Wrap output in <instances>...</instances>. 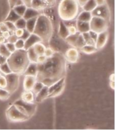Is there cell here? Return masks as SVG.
Wrapping results in <instances>:
<instances>
[{
	"instance_id": "obj_1",
	"label": "cell",
	"mask_w": 115,
	"mask_h": 130,
	"mask_svg": "<svg viewBox=\"0 0 115 130\" xmlns=\"http://www.w3.org/2000/svg\"><path fill=\"white\" fill-rule=\"evenodd\" d=\"M38 72L36 79L43 84L50 86L53 84L65 77L66 59L64 55L59 53L54 54L42 63H37Z\"/></svg>"
},
{
	"instance_id": "obj_2",
	"label": "cell",
	"mask_w": 115,
	"mask_h": 130,
	"mask_svg": "<svg viewBox=\"0 0 115 130\" xmlns=\"http://www.w3.org/2000/svg\"><path fill=\"white\" fill-rule=\"evenodd\" d=\"M7 63L12 72L23 74L30 63L27 53L25 49H16L8 57Z\"/></svg>"
},
{
	"instance_id": "obj_3",
	"label": "cell",
	"mask_w": 115,
	"mask_h": 130,
	"mask_svg": "<svg viewBox=\"0 0 115 130\" xmlns=\"http://www.w3.org/2000/svg\"><path fill=\"white\" fill-rule=\"evenodd\" d=\"M53 24L50 18L45 14H40L37 17L32 33L39 36L43 43H49L53 35Z\"/></svg>"
},
{
	"instance_id": "obj_4",
	"label": "cell",
	"mask_w": 115,
	"mask_h": 130,
	"mask_svg": "<svg viewBox=\"0 0 115 130\" xmlns=\"http://www.w3.org/2000/svg\"><path fill=\"white\" fill-rule=\"evenodd\" d=\"M77 0H61L59 5V15L64 21H71L76 18L79 12Z\"/></svg>"
},
{
	"instance_id": "obj_5",
	"label": "cell",
	"mask_w": 115,
	"mask_h": 130,
	"mask_svg": "<svg viewBox=\"0 0 115 130\" xmlns=\"http://www.w3.org/2000/svg\"><path fill=\"white\" fill-rule=\"evenodd\" d=\"M14 105L22 113L30 118L35 114L36 111V105L34 103H27L22 99L17 100L14 103Z\"/></svg>"
},
{
	"instance_id": "obj_6",
	"label": "cell",
	"mask_w": 115,
	"mask_h": 130,
	"mask_svg": "<svg viewBox=\"0 0 115 130\" xmlns=\"http://www.w3.org/2000/svg\"><path fill=\"white\" fill-rule=\"evenodd\" d=\"M6 117L12 122H22L28 120L29 117L22 113L13 104L6 111Z\"/></svg>"
},
{
	"instance_id": "obj_7",
	"label": "cell",
	"mask_w": 115,
	"mask_h": 130,
	"mask_svg": "<svg viewBox=\"0 0 115 130\" xmlns=\"http://www.w3.org/2000/svg\"><path fill=\"white\" fill-rule=\"evenodd\" d=\"M108 22H109L104 18L92 16V19L90 21V30L97 33L106 31L108 26Z\"/></svg>"
},
{
	"instance_id": "obj_8",
	"label": "cell",
	"mask_w": 115,
	"mask_h": 130,
	"mask_svg": "<svg viewBox=\"0 0 115 130\" xmlns=\"http://www.w3.org/2000/svg\"><path fill=\"white\" fill-rule=\"evenodd\" d=\"M5 77L7 81L6 89L10 94L14 93L19 87L20 74L14 72H11L10 74H6Z\"/></svg>"
},
{
	"instance_id": "obj_9",
	"label": "cell",
	"mask_w": 115,
	"mask_h": 130,
	"mask_svg": "<svg viewBox=\"0 0 115 130\" xmlns=\"http://www.w3.org/2000/svg\"><path fill=\"white\" fill-rule=\"evenodd\" d=\"M65 84V77H63L50 86H48L49 87L48 98L57 97L60 95L64 90Z\"/></svg>"
},
{
	"instance_id": "obj_10",
	"label": "cell",
	"mask_w": 115,
	"mask_h": 130,
	"mask_svg": "<svg viewBox=\"0 0 115 130\" xmlns=\"http://www.w3.org/2000/svg\"><path fill=\"white\" fill-rule=\"evenodd\" d=\"M92 16H96L105 19L108 22H109L110 18V12L109 8L106 4L103 5L97 6L93 11L91 12Z\"/></svg>"
},
{
	"instance_id": "obj_11",
	"label": "cell",
	"mask_w": 115,
	"mask_h": 130,
	"mask_svg": "<svg viewBox=\"0 0 115 130\" xmlns=\"http://www.w3.org/2000/svg\"><path fill=\"white\" fill-rule=\"evenodd\" d=\"M64 57L66 61L69 62L76 63L79 59V51L77 48L73 47L67 51Z\"/></svg>"
},
{
	"instance_id": "obj_12",
	"label": "cell",
	"mask_w": 115,
	"mask_h": 130,
	"mask_svg": "<svg viewBox=\"0 0 115 130\" xmlns=\"http://www.w3.org/2000/svg\"><path fill=\"white\" fill-rule=\"evenodd\" d=\"M108 34L107 31H104L102 32L98 33V35L97 39H96V43H95V47L98 50L102 49L107 43Z\"/></svg>"
},
{
	"instance_id": "obj_13",
	"label": "cell",
	"mask_w": 115,
	"mask_h": 130,
	"mask_svg": "<svg viewBox=\"0 0 115 130\" xmlns=\"http://www.w3.org/2000/svg\"><path fill=\"white\" fill-rule=\"evenodd\" d=\"M39 42H42L41 38L34 33H31L29 37L24 41V49L27 50L30 47H33L36 43Z\"/></svg>"
},
{
	"instance_id": "obj_14",
	"label": "cell",
	"mask_w": 115,
	"mask_h": 130,
	"mask_svg": "<svg viewBox=\"0 0 115 130\" xmlns=\"http://www.w3.org/2000/svg\"><path fill=\"white\" fill-rule=\"evenodd\" d=\"M37 79L36 77L34 76H30V75H24V90H32L33 86Z\"/></svg>"
},
{
	"instance_id": "obj_15",
	"label": "cell",
	"mask_w": 115,
	"mask_h": 130,
	"mask_svg": "<svg viewBox=\"0 0 115 130\" xmlns=\"http://www.w3.org/2000/svg\"><path fill=\"white\" fill-rule=\"evenodd\" d=\"M48 96H49V87L45 86L37 94H36L34 101H36V103H41L45 99L48 98Z\"/></svg>"
},
{
	"instance_id": "obj_16",
	"label": "cell",
	"mask_w": 115,
	"mask_h": 130,
	"mask_svg": "<svg viewBox=\"0 0 115 130\" xmlns=\"http://www.w3.org/2000/svg\"><path fill=\"white\" fill-rule=\"evenodd\" d=\"M76 28L78 32L84 33L89 32L90 30V22H83L77 20L76 21Z\"/></svg>"
},
{
	"instance_id": "obj_17",
	"label": "cell",
	"mask_w": 115,
	"mask_h": 130,
	"mask_svg": "<svg viewBox=\"0 0 115 130\" xmlns=\"http://www.w3.org/2000/svg\"><path fill=\"white\" fill-rule=\"evenodd\" d=\"M40 14H41V13H40V11H39V10H35L32 7H27L25 13H24L22 17L26 20L30 19V18H32L38 17Z\"/></svg>"
},
{
	"instance_id": "obj_18",
	"label": "cell",
	"mask_w": 115,
	"mask_h": 130,
	"mask_svg": "<svg viewBox=\"0 0 115 130\" xmlns=\"http://www.w3.org/2000/svg\"><path fill=\"white\" fill-rule=\"evenodd\" d=\"M38 72L37 63H36L30 62L28 66L23 73L24 75H30V76H34L36 77Z\"/></svg>"
},
{
	"instance_id": "obj_19",
	"label": "cell",
	"mask_w": 115,
	"mask_h": 130,
	"mask_svg": "<svg viewBox=\"0 0 115 130\" xmlns=\"http://www.w3.org/2000/svg\"><path fill=\"white\" fill-rule=\"evenodd\" d=\"M59 35L63 39H65L69 35L67 26L63 21H60L59 24Z\"/></svg>"
},
{
	"instance_id": "obj_20",
	"label": "cell",
	"mask_w": 115,
	"mask_h": 130,
	"mask_svg": "<svg viewBox=\"0 0 115 130\" xmlns=\"http://www.w3.org/2000/svg\"><path fill=\"white\" fill-rule=\"evenodd\" d=\"M31 7L35 10L41 11L48 7V4L47 2L44 0H32Z\"/></svg>"
},
{
	"instance_id": "obj_21",
	"label": "cell",
	"mask_w": 115,
	"mask_h": 130,
	"mask_svg": "<svg viewBox=\"0 0 115 130\" xmlns=\"http://www.w3.org/2000/svg\"><path fill=\"white\" fill-rule=\"evenodd\" d=\"M34 94L32 90H24L22 94V100L27 103H34Z\"/></svg>"
},
{
	"instance_id": "obj_22",
	"label": "cell",
	"mask_w": 115,
	"mask_h": 130,
	"mask_svg": "<svg viewBox=\"0 0 115 130\" xmlns=\"http://www.w3.org/2000/svg\"><path fill=\"white\" fill-rule=\"evenodd\" d=\"M36 20H37V17L26 20L25 29L27 30L28 31L30 32V33L33 32L34 28H35L36 23Z\"/></svg>"
},
{
	"instance_id": "obj_23",
	"label": "cell",
	"mask_w": 115,
	"mask_h": 130,
	"mask_svg": "<svg viewBox=\"0 0 115 130\" xmlns=\"http://www.w3.org/2000/svg\"><path fill=\"white\" fill-rule=\"evenodd\" d=\"M26 53H27L28 58L29 59L30 62L32 63H36L37 62V57L38 54L36 53L33 47H30L29 49H28L26 50Z\"/></svg>"
},
{
	"instance_id": "obj_24",
	"label": "cell",
	"mask_w": 115,
	"mask_h": 130,
	"mask_svg": "<svg viewBox=\"0 0 115 130\" xmlns=\"http://www.w3.org/2000/svg\"><path fill=\"white\" fill-rule=\"evenodd\" d=\"M92 15L90 12H87V11H83L81 12L79 15L77 16V20L83 22H90V20L92 19Z\"/></svg>"
},
{
	"instance_id": "obj_25",
	"label": "cell",
	"mask_w": 115,
	"mask_h": 130,
	"mask_svg": "<svg viewBox=\"0 0 115 130\" xmlns=\"http://www.w3.org/2000/svg\"><path fill=\"white\" fill-rule=\"evenodd\" d=\"M97 6V3L95 0H88V2L82 6V8L84 11L91 12L96 8Z\"/></svg>"
},
{
	"instance_id": "obj_26",
	"label": "cell",
	"mask_w": 115,
	"mask_h": 130,
	"mask_svg": "<svg viewBox=\"0 0 115 130\" xmlns=\"http://www.w3.org/2000/svg\"><path fill=\"white\" fill-rule=\"evenodd\" d=\"M20 18H21V16H20L13 9H10V12H9V14H8L6 19L4 20V21L12 22L14 23L15 22H16Z\"/></svg>"
},
{
	"instance_id": "obj_27",
	"label": "cell",
	"mask_w": 115,
	"mask_h": 130,
	"mask_svg": "<svg viewBox=\"0 0 115 130\" xmlns=\"http://www.w3.org/2000/svg\"><path fill=\"white\" fill-rule=\"evenodd\" d=\"M80 49L82 52H83L84 53H86V54H92V53L96 52L98 51L96 47H95V45H86V44Z\"/></svg>"
},
{
	"instance_id": "obj_28",
	"label": "cell",
	"mask_w": 115,
	"mask_h": 130,
	"mask_svg": "<svg viewBox=\"0 0 115 130\" xmlns=\"http://www.w3.org/2000/svg\"><path fill=\"white\" fill-rule=\"evenodd\" d=\"M32 47L34 48L36 53L38 54V55L44 54L45 49H46L45 45L43 42H39V43H36L35 45H34Z\"/></svg>"
},
{
	"instance_id": "obj_29",
	"label": "cell",
	"mask_w": 115,
	"mask_h": 130,
	"mask_svg": "<svg viewBox=\"0 0 115 130\" xmlns=\"http://www.w3.org/2000/svg\"><path fill=\"white\" fill-rule=\"evenodd\" d=\"M80 35V32H77L75 34H73V35H69L68 37H67L66 39H65L67 43L72 47H75V43H76L77 39H78V36Z\"/></svg>"
},
{
	"instance_id": "obj_30",
	"label": "cell",
	"mask_w": 115,
	"mask_h": 130,
	"mask_svg": "<svg viewBox=\"0 0 115 130\" xmlns=\"http://www.w3.org/2000/svg\"><path fill=\"white\" fill-rule=\"evenodd\" d=\"M26 8H27V7H26L24 4H22V5H18V6H14L12 9H13V10H14L20 16L22 17V16H24V13H25Z\"/></svg>"
},
{
	"instance_id": "obj_31",
	"label": "cell",
	"mask_w": 115,
	"mask_h": 130,
	"mask_svg": "<svg viewBox=\"0 0 115 130\" xmlns=\"http://www.w3.org/2000/svg\"><path fill=\"white\" fill-rule=\"evenodd\" d=\"M45 86V85L43 84V83L42 82L39 81V80H36L33 86V88H32V91L33 92V93L34 94H37L40 90H41L43 87Z\"/></svg>"
},
{
	"instance_id": "obj_32",
	"label": "cell",
	"mask_w": 115,
	"mask_h": 130,
	"mask_svg": "<svg viewBox=\"0 0 115 130\" xmlns=\"http://www.w3.org/2000/svg\"><path fill=\"white\" fill-rule=\"evenodd\" d=\"M85 45H86V42L84 41V37H83L82 34L80 33V35H79L78 39H77L75 47L77 48V49H81V48H82V47H84Z\"/></svg>"
},
{
	"instance_id": "obj_33",
	"label": "cell",
	"mask_w": 115,
	"mask_h": 130,
	"mask_svg": "<svg viewBox=\"0 0 115 130\" xmlns=\"http://www.w3.org/2000/svg\"><path fill=\"white\" fill-rule=\"evenodd\" d=\"M26 20L23 17H21L17 21L14 22V24H15L16 28L24 29L26 27Z\"/></svg>"
},
{
	"instance_id": "obj_34",
	"label": "cell",
	"mask_w": 115,
	"mask_h": 130,
	"mask_svg": "<svg viewBox=\"0 0 115 130\" xmlns=\"http://www.w3.org/2000/svg\"><path fill=\"white\" fill-rule=\"evenodd\" d=\"M83 37H84V39L85 42H86V45H95V42L93 41V39L91 38L90 34H89V32H84L82 34Z\"/></svg>"
},
{
	"instance_id": "obj_35",
	"label": "cell",
	"mask_w": 115,
	"mask_h": 130,
	"mask_svg": "<svg viewBox=\"0 0 115 130\" xmlns=\"http://www.w3.org/2000/svg\"><path fill=\"white\" fill-rule=\"evenodd\" d=\"M0 72L2 74H4V75L10 74L11 72H12L11 69H10V66H9V65H8L7 62L4 63V64L0 65Z\"/></svg>"
},
{
	"instance_id": "obj_36",
	"label": "cell",
	"mask_w": 115,
	"mask_h": 130,
	"mask_svg": "<svg viewBox=\"0 0 115 130\" xmlns=\"http://www.w3.org/2000/svg\"><path fill=\"white\" fill-rule=\"evenodd\" d=\"M11 94L6 89L0 88V99L1 100H7L10 98Z\"/></svg>"
},
{
	"instance_id": "obj_37",
	"label": "cell",
	"mask_w": 115,
	"mask_h": 130,
	"mask_svg": "<svg viewBox=\"0 0 115 130\" xmlns=\"http://www.w3.org/2000/svg\"><path fill=\"white\" fill-rule=\"evenodd\" d=\"M0 55H4L6 57H8L11 55V53L8 50L5 43H2L0 45Z\"/></svg>"
},
{
	"instance_id": "obj_38",
	"label": "cell",
	"mask_w": 115,
	"mask_h": 130,
	"mask_svg": "<svg viewBox=\"0 0 115 130\" xmlns=\"http://www.w3.org/2000/svg\"><path fill=\"white\" fill-rule=\"evenodd\" d=\"M16 49H24V41L21 38H18V40L14 43Z\"/></svg>"
},
{
	"instance_id": "obj_39",
	"label": "cell",
	"mask_w": 115,
	"mask_h": 130,
	"mask_svg": "<svg viewBox=\"0 0 115 130\" xmlns=\"http://www.w3.org/2000/svg\"><path fill=\"white\" fill-rule=\"evenodd\" d=\"M4 22L6 25L7 28H8V30H9L11 33H14V32L15 31V30L16 29V26H15L14 23L12 22H9V21H4Z\"/></svg>"
},
{
	"instance_id": "obj_40",
	"label": "cell",
	"mask_w": 115,
	"mask_h": 130,
	"mask_svg": "<svg viewBox=\"0 0 115 130\" xmlns=\"http://www.w3.org/2000/svg\"><path fill=\"white\" fill-rule=\"evenodd\" d=\"M5 45H6L8 50L11 53L16 50V47H15V45H14V43H8V42H6V43H5Z\"/></svg>"
},
{
	"instance_id": "obj_41",
	"label": "cell",
	"mask_w": 115,
	"mask_h": 130,
	"mask_svg": "<svg viewBox=\"0 0 115 130\" xmlns=\"http://www.w3.org/2000/svg\"><path fill=\"white\" fill-rule=\"evenodd\" d=\"M18 38L14 35V33H12V34L10 35V37L6 39V42L11 43H15V42L18 40Z\"/></svg>"
},
{
	"instance_id": "obj_42",
	"label": "cell",
	"mask_w": 115,
	"mask_h": 130,
	"mask_svg": "<svg viewBox=\"0 0 115 130\" xmlns=\"http://www.w3.org/2000/svg\"><path fill=\"white\" fill-rule=\"evenodd\" d=\"M54 53H55V51L51 49V48H50V47H46L45 53H44V55L47 57H51L54 54Z\"/></svg>"
},
{
	"instance_id": "obj_43",
	"label": "cell",
	"mask_w": 115,
	"mask_h": 130,
	"mask_svg": "<svg viewBox=\"0 0 115 130\" xmlns=\"http://www.w3.org/2000/svg\"><path fill=\"white\" fill-rule=\"evenodd\" d=\"M6 85H7V81H6L5 76L2 75L0 77V88H6Z\"/></svg>"
},
{
	"instance_id": "obj_44",
	"label": "cell",
	"mask_w": 115,
	"mask_h": 130,
	"mask_svg": "<svg viewBox=\"0 0 115 130\" xmlns=\"http://www.w3.org/2000/svg\"><path fill=\"white\" fill-rule=\"evenodd\" d=\"M67 28H68V31L69 35H73V34H75V33L78 32L76 26H67Z\"/></svg>"
},
{
	"instance_id": "obj_45",
	"label": "cell",
	"mask_w": 115,
	"mask_h": 130,
	"mask_svg": "<svg viewBox=\"0 0 115 130\" xmlns=\"http://www.w3.org/2000/svg\"><path fill=\"white\" fill-rule=\"evenodd\" d=\"M30 34L31 33L30 32H28L26 29H24V32H23V34H22V37H20L22 39H23L24 41H25V40H26V39L29 37V36L30 35Z\"/></svg>"
},
{
	"instance_id": "obj_46",
	"label": "cell",
	"mask_w": 115,
	"mask_h": 130,
	"mask_svg": "<svg viewBox=\"0 0 115 130\" xmlns=\"http://www.w3.org/2000/svg\"><path fill=\"white\" fill-rule=\"evenodd\" d=\"M47 57L45 56V55H39L37 57V63H43L44 61H45V60L47 59Z\"/></svg>"
},
{
	"instance_id": "obj_47",
	"label": "cell",
	"mask_w": 115,
	"mask_h": 130,
	"mask_svg": "<svg viewBox=\"0 0 115 130\" xmlns=\"http://www.w3.org/2000/svg\"><path fill=\"white\" fill-rule=\"evenodd\" d=\"M24 29H22V28H16L15 30V31L14 32V35H16V37L18 38H20L22 37V35L23 34Z\"/></svg>"
},
{
	"instance_id": "obj_48",
	"label": "cell",
	"mask_w": 115,
	"mask_h": 130,
	"mask_svg": "<svg viewBox=\"0 0 115 130\" xmlns=\"http://www.w3.org/2000/svg\"><path fill=\"white\" fill-rule=\"evenodd\" d=\"M89 34H90V37L93 39V41L96 43V39H97V37H98V33L96 32L93 31V30H90V31H89Z\"/></svg>"
},
{
	"instance_id": "obj_49",
	"label": "cell",
	"mask_w": 115,
	"mask_h": 130,
	"mask_svg": "<svg viewBox=\"0 0 115 130\" xmlns=\"http://www.w3.org/2000/svg\"><path fill=\"white\" fill-rule=\"evenodd\" d=\"M18 0H8L9 6L10 7V9H12L14 6H16Z\"/></svg>"
},
{
	"instance_id": "obj_50",
	"label": "cell",
	"mask_w": 115,
	"mask_h": 130,
	"mask_svg": "<svg viewBox=\"0 0 115 130\" xmlns=\"http://www.w3.org/2000/svg\"><path fill=\"white\" fill-rule=\"evenodd\" d=\"M0 30H1L2 32L8 30V28H7V26H6V25L5 24V23H4V22H2V23H0Z\"/></svg>"
},
{
	"instance_id": "obj_51",
	"label": "cell",
	"mask_w": 115,
	"mask_h": 130,
	"mask_svg": "<svg viewBox=\"0 0 115 130\" xmlns=\"http://www.w3.org/2000/svg\"><path fill=\"white\" fill-rule=\"evenodd\" d=\"M7 59H8V57L0 55V65L4 64V63L7 62Z\"/></svg>"
},
{
	"instance_id": "obj_52",
	"label": "cell",
	"mask_w": 115,
	"mask_h": 130,
	"mask_svg": "<svg viewBox=\"0 0 115 130\" xmlns=\"http://www.w3.org/2000/svg\"><path fill=\"white\" fill-rule=\"evenodd\" d=\"M22 1L26 7H31L32 0H22Z\"/></svg>"
},
{
	"instance_id": "obj_53",
	"label": "cell",
	"mask_w": 115,
	"mask_h": 130,
	"mask_svg": "<svg viewBox=\"0 0 115 130\" xmlns=\"http://www.w3.org/2000/svg\"><path fill=\"white\" fill-rule=\"evenodd\" d=\"M47 4H48V6L51 7V6H55V3H56V0H46Z\"/></svg>"
},
{
	"instance_id": "obj_54",
	"label": "cell",
	"mask_w": 115,
	"mask_h": 130,
	"mask_svg": "<svg viewBox=\"0 0 115 130\" xmlns=\"http://www.w3.org/2000/svg\"><path fill=\"white\" fill-rule=\"evenodd\" d=\"M88 0H77V2H78V5H79V6H81V7H82V6H84V4H86V2H88Z\"/></svg>"
},
{
	"instance_id": "obj_55",
	"label": "cell",
	"mask_w": 115,
	"mask_h": 130,
	"mask_svg": "<svg viewBox=\"0 0 115 130\" xmlns=\"http://www.w3.org/2000/svg\"><path fill=\"white\" fill-rule=\"evenodd\" d=\"M11 34H12V33L10 32L9 30H7V31L4 32H3V35H2V36H3V37H4L5 39H7L8 37H10V35H11Z\"/></svg>"
},
{
	"instance_id": "obj_56",
	"label": "cell",
	"mask_w": 115,
	"mask_h": 130,
	"mask_svg": "<svg viewBox=\"0 0 115 130\" xmlns=\"http://www.w3.org/2000/svg\"><path fill=\"white\" fill-rule=\"evenodd\" d=\"M96 2L97 3L98 6L100 5H103V4H106V0H95Z\"/></svg>"
},
{
	"instance_id": "obj_57",
	"label": "cell",
	"mask_w": 115,
	"mask_h": 130,
	"mask_svg": "<svg viewBox=\"0 0 115 130\" xmlns=\"http://www.w3.org/2000/svg\"><path fill=\"white\" fill-rule=\"evenodd\" d=\"M6 42V39L4 38L3 36L2 37H0V43L2 44V43H5Z\"/></svg>"
},
{
	"instance_id": "obj_58",
	"label": "cell",
	"mask_w": 115,
	"mask_h": 130,
	"mask_svg": "<svg viewBox=\"0 0 115 130\" xmlns=\"http://www.w3.org/2000/svg\"><path fill=\"white\" fill-rule=\"evenodd\" d=\"M110 86L112 88V89H114V81H110Z\"/></svg>"
},
{
	"instance_id": "obj_59",
	"label": "cell",
	"mask_w": 115,
	"mask_h": 130,
	"mask_svg": "<svg viewBox=\"0 0 115 130\" xmlns=\"http://www.w3.org/2000/svg\"><path fill=\"white\" fill-rule=\"evenodd\" d=\"M2 35H3V32L0 30V37H2Z\"/></svg>"
},
{
	"instance_id": "obj_60",
	"label": "cell",
	"mask_w": 115,
	"mask_h": 130,
	"mask_svg": "<svg viewBox=\"0 0 115 130\" xmlns=\"http://www.w3.org/2000/svg\"><path fill=\"white\" fill-rule=\"evenodd\" d=\"M2 73H1V72H0V77H1V76H2Z\"/></svg>"
},
{
	"instance_id": "obj_61",
	"label": "cell",
	"mask_w": 115,
	"mask_h": 130,
	"mask_svg": "<svg viewBox=\"0 0 115 130\" xmlns=\"http://www.w3.org/2000/svg\"><path fill=\"white\" fill-rule=\"evenodd\" d=\"M0 45H1V43H0Z\"/></svg>"
},
{
	"instance_id": "obj_62",
	"label": "cell",
	"mask_w": 115,
	"mask_h": 130,
	"mask_svg": "<svg viewBox=\"0 0 115 130\" xmlns=\"http://www.w3.org/2000/svg\"><path fill=\"white\" fill-rule=\"evenodd\" d=\"M44 1H46V0H44Z\"/></svg>"
}]
</instances>
